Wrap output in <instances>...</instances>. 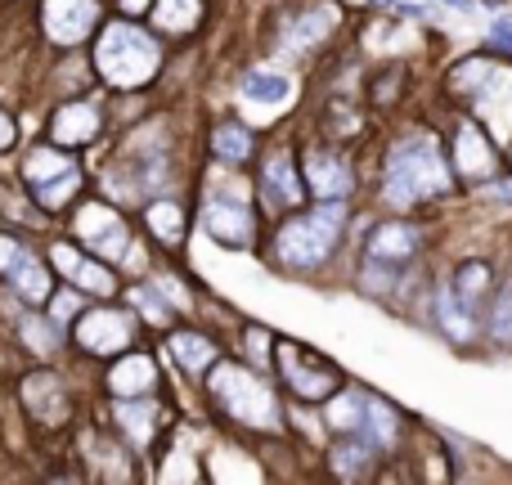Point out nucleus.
<instances>
[{
  "label": "nucleus",
  "mask_w": 512,
  "mask_h": 485,
  "mask_svg": "<svg viewBox=\"0 0 512 485\" xmlns=\"http://www.w3.org/2000/svg\"><path fill=\"white\" fill-rule=\"evenodd\" d=\"M450 189V167L441 158V144L432 135H409L405 144H396L387 162V180H382V194L396 207L423 203L432 194H445Z\"/></svg>",
  "instance_id": "1"
},
{
  "label": "nucleus",
  "mask_w": 512,
  "mask_h": 485,
  "mask_svg": "<svg viewBox=\"0 0 512 485\" xmlns=\"http://www.w3.org/2000/svg\"><path fill=\"white\" fill-rule=\"evenodd\" d=\"M95 63L104 72V81H113V86H144L158 72V41L131 23H113L99 36Z\"/></svg>",
  "instance_id": "2"
},
{
  "label": "nucleus",
  "mask_w": 512,
  "mask_h": 485,
  "mask_svg": "<svg viewBox=\"0 0 512 485\" xmlns=\"http://www.w3.org/2000/svg\"><path fill=\"white\" fill-rule=\"evenodd\" d=\"M342 221H346V212L337 203L297 216V221L279 234V261L292 265V270H310V265H319L328 252H333L337 234H342Z\"/></svg>",
  "instance_id": "3"
},
{
  "label": "nucleus",
  "mask_w": 512,
  "mask_h": 485,
  "mask_svg": "<svg viewBox=\"0 0 512 485\" xmlns=\"http://www.w3.org/2000/svg\"><path fill=\"white\" fill-rule=\"evenodd\" d=\"M212 391L239 423H248V427H274L279 423V405H274L270 387H265L261 378H252L243 364H221V369L212 373Z\"/></svg>",
  "instance_id": "4"
},
{
  "label": "nucleus",
  "mask_w": 512,
  "mask_h": 485,
  "mask_svg": "<svg viewBox=\"0 0 512 485\" xmlns=\"http://www.w3.org/2000/svg\"><path fill=\"white\" fill-rule=\"evenodd\" d=\"M279 369H283V378H288V387L306 400H328L337 387H342L333 364H324L319 355L301 351V346H292V342L279 346Z\"/></svg>",
  "instance_id": "5"
},
{
  "label": "nucleus",
  "mask_w": 512,
  "mask_h": 485,
  "mask_svg": "<svg viewBox=\"0 0 512 485\" xmlns=\"http://www.w3.org/2000/svg\"><path fill=\"white\" fill-rule=\"evenodd\" d=\"M27 180L36 185V194H41V203H45V207L68 203L72 189L81 185L77 162L63 158V153H54V149H36L32 158H27Z\"/></svg>",
  "instance_id": "6"
},
{
  "label": "nucleus",
  "mask_w": 512,
  "mask_h": 485,
  "mask_svg": "<svg viewBox=\"0 0 512 485\" xmlns=\"http://www.w3.org/2000/svg\"><path fill=\"white\" fill-rule=\"evenodd\" d=\"M131 337H135L131 315H122V310H90V315L77 324V342L86 346L90 355L126 351V346H131Z\"/></svg>",
  "instance_id": "7"
},
{
  "label": "nucleus",
  "mask_w": 512,
  "mask_h": 485,
  "mask_svg": "<svg viewBox=\"0 0 512 485\" xmlns=\"http://www.w3.org/2000/svg\"><path fill=\"white\" fill-rule=\"evenodd\" d=\"M77 234L86 239V247L113 256V261L117 256H126V247H131V230H126V221L104 203H90L86 212L77 216Z\"/></svg>",
  "instance_id": "8"
},
{
  "label": "nucleus",
  "mask_w": 512,
  "mask_h": 485,
  "mask_svg": "<svg viewBox=\"0 0 512 485\" xmlns=\"http://www.w3.org/2000/svg\"><path fill=\"white\" fill-rule=\"evenodd\" d=\"M99 5L95 0H45V32L59 45H77L95 27Z\"/></svg>",
  "instance_id": "9"
},
{
  "label": "nucleus",
  "mask_w": 512,
  "mask_h": 485,
  "mask_svg": "<svg viewBox=\"0 0 512 485\" xmlns=\"http://www.w3.org/2000/svg\"><path fill=\"white\" fill-rule=\"evenodd\" d=\"M203 221H207V230H212L216 239L230 243V247H248V239H252V216H248V203H243V198L212 194Z\"/></svg>",
  "instance_id": "10"
},
{
  "label": "nucleus",
  "mask_w": 512,
  "mask_h": 485,
  "mask_svg": "<svg viewBox=\"0 0 512 485\" xmlns=\"http://www.w3.org/2000/svg\"><path fill=\"white\" fill-rule=\"evenodd\" d=\"M454 171H463V176L495 171V149H490V140L472 122H463L459 135H454Z\"/></svg>",
  "instance_id": "11"
},
{
  "label": "nucleus",
  "mask_w": 512,
  "mask_h": 485,
  "mask_svg": "<svg viewBox=\"0 0 512 485\" xmlns=\"http://www.w3.org/2000/svg\"><path fill=\"white\" fill-rule=\"evenodd\" d=\"M306 185L315 189L319 198H342L346 189H351V171H346L342 158H333V153H306Z\"/></svg>",
  "instance_id": "12"
},
{
  "label": "nucleus",
  "mask_w": 512,
  "mask_h": 485,
  "mask_svg": "<svg viewBox=\"0 0 512 485\" xmlns=\"http://www.w3.org/2000/svg\"><path fill=\"white\" fill-rule=\"evenodd\" d=\"M54 265H59L63 274H68L77 288H86V292H99V297H108V292L117 288L113 283V274L104 270V265H95V261H86V256H77L72 247H54Z\"/></svg>",
  "instance_id": "13"
},
{
  "label": "nucleus",
  "mask_w": 512,
  "mask_h": 485,
  "mask_svg": "<svg viewBox=\"0 0 512 485\" xmlns=\"http://www.w3.org/2000/svg\"><path fill=\"white\" fill-rule=\"evenodd\" d=\"M23 396H27V409H32L36 418H45V423H63V414H68L63 382L50 378V373H36V378H27Z\"/></svg>",
  "instance_id": "14"
},
{
  "label": "nucleus",
  "mask_w": 512,
  "mask_h": 485,
  "mask_svg": "<svg viewBox=\"0 0 512 485\" xmlns=\"http://www.w3.org/2000/svg\"><path fill=\"white\" fill-rule=\"evenodd\" d=\"M261 189H265V203H274V207H297L301 203V180H297V171H292L288 153H279V158L265 162Z\"/></svg>",
  "instance_id": "15"
},
{
  "label": "nucleus",
  "mask_w": 512,
  "mask_h": 485,
  "mask_svg": "<svg viewBox=\"0 0 512 485\" xmlns=\"http://www.w3.org/2000/svg\"><path fill=\"white\" fill-rule=\"evenodd\" d=\"M108 387H113L117 396H149V391L158 387V369H153L149 355H126V360L108 373Z\"/></svg>",
  "instance_id": "16"
},
{
  "label": "nucleus",
  "mask_w": 512,
  "mask_h": 485,
  "mask_svg": "<svg viewBox=\"0 0 512 485\" xmlns=\"http://www.w3.org/2000/svg\"><path fill=\"white\" fill-rule=\"evenodd\" d=\"M54 140L59 144H86V140H95L99 135V113L90 104H68V108H59L54 113Z\"/></svg>",
  "instance_id": "17"
},
{
  "label": "nucleus",
  "mask_w": 512,
  "mask_h": 485,
  "mask_svg": "<svg viewBox=\"0 0 512 485\" xmlns=\"http://www.w3.org/2000/svg\"><path fill=\"white\" fill-rule=\"evenodd\" d=\"M477 99H481V108H486L490 122H495L499 131H508L512 126V72L490 68V77L477 86Z\"/></svg>",
  "instance_id": "18"
},
{
  "label": "nucleus",
  "mask_w": 512,
  "mask_h": 485,
  "mask_svg": "<svg viewBox=\"0 0 512 485\" xmlns=\"http://www.w3.org/2000/svg\"><path fill=\"white\" fill-rule=\"evenodd\" d=\"M9 274H14V288L23 292L27 301H45V297H50V274H45V265L36 261V256L18 252V261L9 265Z\"/></svg>",
  "instance_id": "19"
},
{
  "label": "nucleus",
  "mask_w": 512,
  "mask_h": 485,
  "mask_svg": "<svg viewBox=\"0 0 512 485\" xmlns=\"http://www.w3.org/2000/svg\"><path fill=\"white\" fill-rule=\"evenodd\" d=\"M292 95V81L283 72H248L243 77V99L252 104H283Z\"/></svg>",
  "instance_id": "20"
},
{
  "label": "nucleus",
  "mask_w": 512,
  "mask_h": 485,
  "mask_svg": "<svg viewBox=\"0 0 512 485\" xmlns=\"http://www.w3.org/2000/svg\"><path fill=\"white\" fill-rule=\"evenodd\" d=\"M198 14H203V0H158L153 5V23L162 32H189L198 23Z\"/></svg>",
  "instance_id": "21"
},
{
  "label": "nucleus",
  "mask_w": 512,
  "mask_h": 485,
  "mask_svg": "<svg viewBox=\"0 0 512 485\" xmlns=\"http://www.w3.org/2000/svg\"><path fill=\"white\" fill-rule=\"evenodd\" d=\"M418 247V234L409 230V225H378V230L369 234V252L373 256H409Z\"/></svg>",
  "instance_id": "22"
},
{
  "label": "nucleus",
  "mask_w": 512,
  "mask_h": 485,
  "mask_svg": "<svg viewBox=\"0 0 512 485\" xmlns=\"http://www.w3.org/2000/svg\"><path fill=\"white\" fill-rule=\"evenodd\" d=\"M171 351H176V360L185 364L189 373H198V369H207V364H212V342H207V337H198V333H176L171 337Z\"/></svg>",
  "instance_id": "23"
},
{
  "label": "nucleus",
  "mask_w": 512,
  "mask_h": 485,
  "mask_svg": "<svg viewBox=\"0 0 512 485\" xmlns=\"http://www.w3.org/2000/svg\"><path fill=\"white\" fill-rule=\"evenodd\" d=\"M328 423H333L337 432H360V427L369 423V396H342V400H333V409H328Z\"/></svg>",
  "instance_id": "24"
},
{
  "label": "nucleus",
  "mask_w": 512,
  "mask_h": 485,
  "mask_svg": "<svg viewBox=\"0 0 512 485\" xmlns=\"http://www.w3.org/2000/svg\"><path fill=\"white\" fill-rule=\"evenodd\" d=\"M212 149H216V158H225V162H243L252 153V135L243 131L239 122H225L221 131L212 135Z\"/></svg>",
  "instance_id": "25"
},
{
  "label": "nucleus",
  "mask_w": 512,
  "mask_h": 485,
  "mask_svg": "<svg viewBox=\"0 0 512 485\" xmlns=\"http://www.w3.org/2000/svg\"><path fill=\"white\" fill-rule=\"evenodd\" d=\"M117 418H122V427L131 432V441L144 445L153 436V418H158V409H153V405H135V400L126 396V405L117 409Z\"/></svg>",
  "instance_id": "26"
},
{
  "label": "nucleus",
  "mask_w": 512,
  "mask_h": 485,
  "mask_svg": "<svg viewBox=\"0 0 512 485\" xmlns=\"http://www.w3.org/2000/svg\"><path fill=\"white\" fill-rule=\"evenodd\" d=\"M149 230L158 234V239H167V243H180V234H185L180 207L176 203H153L149 207Z\"/></svg>",
  "instance_id": "27"
},
{
  "label": "nucleus",
  "mask_w": 512,
  "mask_h": 485,
  "mask_svg": "<svg viewBox=\"0 0 512 485\" xmlns=\"http://www.w3.org/2000/svg\"><path fill=\"white\" fill-rule=\"evenodd\" d=\"M333 459H337V472H342V477H360V472L373 463V450L364 441H346V445H337Z\"/></svg>",
  "instance_id": "28"
},
{
  "label": "nucleus",
  "mask_w": 512,
  "mask_h": 485,
  "mask_svg": "<svg viewBox=\"0 0 512 485\" xmlns=\"http://www.w3.org/2000/svg\"><path fill=\"white\" fill-rule=\"evenodd\" d=\"M486 283H490V270L481 261H468L459 270V297L468 301V306H477L481 301V292H486Z\"/></svg>",
  "instance_id": "29"
},
{
  "label": "nucleus",
  "mask_w": 512,
  "mask_h": 485,
  "mask_svg": "<svg viewBox=\"0 0 512 485\" xmlns=\"http://www.w3.org/2000/svg\"><path fill=\"white\" fill-rule=\"evenodd\" d=\"M490 333L499 337V342H512V288L499 297L495 306V319H490Z\"/></svg>",
  "instance_id": "30"
},
{
  "label": "nucleus",
  "mask_w": 512,
  "mask_h": 485,
  "mask_svg": "<svg viewBox=\"0 0 512 485\" xmlns=\"http://www.w3.org/2000/svg\"><path fill=\"white\" fill-rule=\"evenodd\" d=\"M131 301H135V306H144V310H149V319H158V324H167V319H171L167 301H158V297H153V292L135 288V292H131Z\"/></svg>",
  "instance_id": "31"
},
{
  "label": "nucleus",
  "mask_w": 512,
  "mask_h": 485,
  "mask_svg": "<svg viewBox=\"0 0 512 485\" xmlns=\"http://www.w3.org/2000/svg\"><path fill=\"white\" fill-rule=\"evenodd\" d=\"M72 315H77V297H72V292H63V297H54V319H59V324H63V319H72Z\"/></svg>",
  "instance_id": "32"
},
{
  "label": "nucleus",
  "mask_w": 512,
  "mask_h": 485,
  "mask_svg": "<svg viewBox=\"0 0 512 485\" xmlns=\"http://www.w3.org/2000/svg\"><path fill=\"white\" fill-rule=\"evenodd\" d=\"M18 252H23V247H18L14 239H0V270H9V265L18 261Z\"/></svg>",
  "instance_id": "33"
},
{
  "label": "nucleus",
  "mask_w": 512,
  "mask_h": 485,
  "mask_svg": "<svg viewBox=\"0 0 512 485\" xmlns=\"http://www.w3.org/2000/svg\"><path fill=\"white\" fill-rule=\"evenodd\" d=\"M27 342L41 346V351H50V333H45V328H36V324H27Z\"/></svg>",
  "instance_id": "34"
},
{
  "label": "nucleus",
  "mask_w": 512,
  "mask_h": 485,
  "mask_svg": "<svg viewBox=\"0 0 512 485\" xmlns=\"http://www.w3.org/2000/svg\"><path fill=\"white\" fill-rule=\"evenodd\" d=\"M9 144H14V122L0 113V149H9Z\"/></svg>",
  "instance_id": "35"
},
{
  "label": "nucleus",
  "mask_w": 512,
  "mask_h": 485,
  "mask_svg": "<svg viewBox=\"0 0 512 485\" xmlns=\"http://www.w3.org/2000/svg\"><path fill=\"white\" fill-rule=\"evenodd\" d=\"M490 198H495V203H512V185H490L486 189Z\"/></svg>",
  "instance_id": "36"
},
{
  "label": "nucleus",
  "mask_w": 512,
  "mask_h": 485,
  "mask_svg": "<svg viewBox=\"0 0 512 485\" xmlns=\"http://www.w3.org/2000/svg\"><path fill=\"white\" fill-rule=\"evenodd\" d=\"M495 41L512 45V18H499V27H495Z\"/></svg>",
  "instance_id": "37"
}]
</instances>
